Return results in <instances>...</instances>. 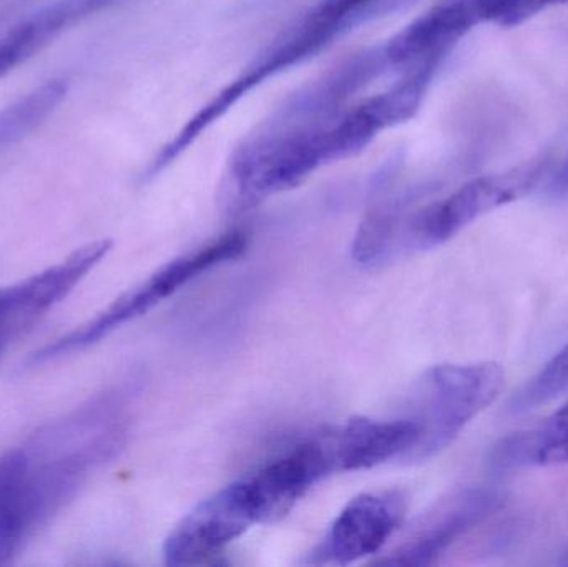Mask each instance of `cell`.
<instances>
[{
    "label": "cell",
    "instance_id": "6da1fadb",
    "mask_svg": "<svg viewBox=\"0 0 568 567\" xmlns=\"http://www.w3.org/2000/svg\"><path fill=\"white\" fill-rule=\"evenodd\" d=\"M506 373L494 362L433 366L419 382L410 419L419 425V442L407 462H423L439 455L480 413L486 412L504 389Z\"/></svg>",
    "mask_w": 568,
    "mask_h": 567
},
{
    "label": "cell",
    "instance_id": "7a4b0ae2",
    "mask_svg": "<svg viewBox=\"0 0 568 567\" xmlns=\"http://www.w3.org/2000/svg\"><path fill=\"white\" fill-rule=\"evenodd\" d=\"M246 246H248L246 233L233 230V232L225 233L220 239L206 243L195 252L172 260L162 269L153 272L149 279L119 296L95 318L77 326L75 330L50 345L43 346L32 356L33 362H50V360L60 358V356L95 345L100 340L119 330L120 326L146 315L150 310L155 308L163 300L170 298L186 283L199 279L200 275L210 272L215 266L239 259L246 252Z\"/></svg>",
    "mask_w": 568,
    "mask_h": 567
},
{
    "label": "cell",
    "instance_id": "3957f363",
    "mask_svg": "<svg viewBox=\"0 0 568 567\" xmlns=\"http://www.w3.org/2000/svg\"><path fill=\"white\" fill-rule=\"evenodd\" d=\"M347 27L349 26L346 20L326 0L317 2L290 32L284 33L275 45L270 47L242 75L236 77L215 99L210 100L193 119L186 122V125L173 136L172 142L160 150L146 175H156L173 160L179 159L206 129L222 119L246 93L262 85L265 80L278 75L283 70L310 59L314 53L329 45L331 40L344 32Z\"/></svg>",
    "mask_w": 568,
    "mask_h": 567
},
{
    "label": "cell",
    "instance_id": "277c9868",
    "mask_svg": "<svg viewBox=\"0 0 568 567\" xmlns=\"http://www.w3.org/2000/svg\"><path fill=\"white\" fill-rule=\"evenodd\" d=\"M542 163H527L470 182L414 213L397 236L396 250H426L443 245L480 216L516 202L539 182Z\"/></svg>",
    "mask_w": 568,
    "mask_h": 567
},
{
    "label": "cell",
    "instance_id": "5b68a950",
    "mask_svg": "<svg viewBox=\"0 0 568 567\" xmlns=\"http://www.w3.org/2000/svg\"><path fill=\"white\" fill-rule=\"evenodd\" d=\"M255 525H262L255 495L248 479H239L203 499L176 525L163 545V561L170 567L205 565Z\"/></svg>",
    "mask_w": 568,
    "mask_h": 567
},
{
    "label": "cell",
    "instance_id": "8992f818",
    "mask_svg": "<svg viewBox=\"0 0 568 567\" xmlns=\"http://www.w3.org/2000/svg\"><path fill=\"white\" fill-rule=\"evenodd\" d=\"M503 506L504 495L497 489L466 488L453 493L420 516L407 538L377 565H437L454 543L483 525Z\"/></svg>",
    "mask_w": 568,
    "mask_h": 567
},
{
    "label": "cell",
    "instance_id": "52a82bcc",
    "mask_svg": "<svg viewBox=\"0 0 568 567\" xmlns=\"http://www.w3.org/2000/svg\"><path fill=\"white\" fill-rule=\"evenodd\" d=\"M110 250V240L89 243L57 265L0 290V353L67 298Z\"/></svg>",
    "mask_w": 568,
    "mask_h": 567
},
{
    "label": "cell",
    "instance_id": "ba28073f",
    "mask_svg": "<svg viewBox=\"0 0 568 567\" xmlns=\"http://www.w3.org/2000/svg\"><path fill=\"white\" fill-rule=\"evenodd\" d=\"M406 509V496L400 492L356 496L334 519L313 563L346 566L376 555L403 525Z\"/></svg>",
    "mask_w": 568,
    "mask_h": 567
},
{
    "label": "cell",
    "instance_id": "9c48e42d",
    "mask_svg": "<svg viewBox=\"0 0 568 567\" xmlns=\"http://www.w3.org/2000/svg\"><path fill=\"white\" fill-rule=\"evenodd\" d=\"M489 22V0H443L404 27L384 49L389 65H439L449 50L479 23Z\"/></svg>",
    "mask_w": 568,
    "mask_h": 567
},
{
    "label": "cell",
    "instance_id": "30bf717a",
    "mask_svg": "<svg viewBox=\"0 0 568 567\" xmlns=\"http://www.w3.org/2000/svg\"><path fill=\"white\" fill-rule=\"evenodd\" d=\"M419 435V425L410 418H351L323 432L336 473L359 472L390 459H406Z\"/></svg>",
    "mask_w": 568,
    "mask_h": 567
},
{
    "label": "cell",
    "instance_id": "8fae6325",
    "mask_svg": "<svg viewBox=\"0 0 568 567\" xmlns=\"http://www.w3.org/2000/svg\"><path fill=\"white\" fill-rule=\"evenodd\" d=\"M116 0H57L0 39V79L49 45L63 30Z\"/></svg>",
    "mask_w": 568,
    "mask_h": 567
},
{
    "label": "cell",
    "instance_id": "7c38bea8",
    "mask_svg": "<svg viewBox=\"0 0 568 567\" xmlns=\"http://www.w3.org/2000/svg\"><path fill=\"white\" fill-rule=\"evenodd\" d=\"M493 463L500 469L568 465V403L542 425L503 439L496 446Z\"/></svg>",
    "mask_w": 568,
    "mask_h": 567
},
{
    "label": "cell",
    "instance_id": "4fadbf2b",
    "mask_svg": "<svg viewBox=\"0 0 568 567\" xmlns=\"http://www.w3.org/2000/svg\"><path fill=\"white\" fill-rule=\"evenodd\" d=\"M439 65H420L409 69L403 79L397 80L386 92L364 100L359 109L376 126L377 132L407 122L423 105L434 72Z\"/></svg>",
    "mask_w": 568,
    "mask_h": 567
},
{
    "label": "cell",
    "instance_id": "5bb4252c",
    "mask_svg": "<svg viewBox=\"0 0 568 567\" xmlns=\"http://www.w3.org/2000/svg\"><path fill=\"white\" fill-rule=\"evenodd\" d=\"M69 83L65 80H49L22 99L0 112V149L20 142L39 129L57 107L65 100Z\"/></svg>",
    "mask_w": 568,
    "mask_h": 567
},
{
    "label": "cell",
    "instance_id": "9a60e30c",
    "mask_svg": "<svg viewBox=\"0 0 568 567\" xmlns=\"http://www.w3.org/2000/svg\"><path fill=\"white\" fill-rule=\"evenodd\" d=\"M23 466L22 448L0 456V566L9 565L29 539L19 515Z\"/></svg>",
    "mask_w": 568,
    "mask_h": 567
},
{
    "label": "cell",
    "instance_id": "2e32d148",
    "mask_svg": "<svg viewBox=\"0 0 568 567\" xmlns=\"http://www.w3.org/2000/svg\"><path fill=\"white\" fill-rule=\"evenodd\" d=\"M568 388V343L547 365L524 386L523 392L514 398L516 412L534 409L556 399Z\"/></svg>",
    "mask_w": 568,
    "mask_h": 567
},
{
    "label": "cell",
    "instance_id": "e0dca14e",
    "mask_svg": "<svg viewBox=\"0 0 568 567\" xmlns=\"http://www.w3.org/2000/svg\"><path fill=\"white\" fill-rule=\"evenodd\" d=\"M564 3L568 0H503L496 23L500 27L520 26L537 13Z\"/></svg>",
    "mask_w": 568,
    "mask_h": 567
},
{
    "label": "cell",
    "instance_id": "ac0fdd59",
    "mask_svg": "<svg viewBox=\"0 0 568 567\" xmlns=\"http://www.w3.org/2000/svg\"><path fill=\"white\" fill-rule=\"evenodd\" d=\"M549 195L552 199H566L568 196V159L550 180Z\"/></svg>",
    "mask_w": 568,
    "mask_h": 567
},
{
    "label": "cell",
    "instance_id": "d6986e66",
    "mask_svg": "<svg viewBox=\"0 0 568 567\" xmlns=\"http://www.w3.org/2000/svg\"><path fill=\"white\" fill-rule=\"evenodd\" d=\"M414 2V0H394L393 3H397V6H404V3Z\"/></svg>",
    "mask_w": 568,
    "mask_h": 567
}]
</instances>
